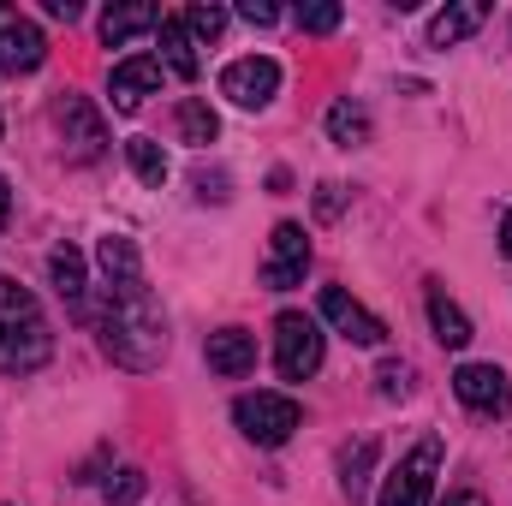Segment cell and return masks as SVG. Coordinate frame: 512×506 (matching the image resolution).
<instances>
[{
    "label": "cell",
    "instance_id": "6da1fadb",
    "mask_svg": "<svg viewBox=\"0 0 512 506\" xmlns=\"http://www.w3.org/2000/svg\"><path fill=\"white\" fill-rule=\"evenodd\" d=\"M102 352L120 364V370H161L167 358V316L155 304V292L143 280H126V286H108V304H102Z\"/></svg>",
    "mask_w": 512,
    "mask_h": 506
},
{
    "label": "cell",
    "instance_id": "7a4b0ae2",
    "mask_svg": "<svg viewBox=\"0 0 512 506\" xmlns=\"http://www.w3.org/2000/svg\"><path fill=\"white\" fill-rule=\"evenodd\" d=\"M54 358V328L30 286L0 280V376H30Z\"/></svg>",
    "mask_w": 512,
    "mask_h": 506
},
{
    "label": "cell",
    "instance_id": "3957f363",
    "mask_svg": "<svg viewBox=\"0 0 512 506\" xmlns=\"http://www.w3.org/2000/svg\"><path fill=\"white\" fill-rule=\"evenodd\" d=\"M328 358V340H322V322L304 316V310H280L274 316V370L286 381H310Z\"/></svg>",
    "mask_w": 512,
    "mask_h": 506
},
{
    "label": "cell",
    "instance_id": "277c9868",
    "mask_svg": "<svg viewBox=\"0 0 512 506\" xmlns=\"http://www.w3.org/2000/svg\"><path fill=\"white\" fill-rule=\"evenodd\" d=\"M233 423H239V435L256 441V447H286L292 429L304 423V411H298L292 393H239Z\"/></svg>",
    "mask_w": 512,
    "mask_h": 506
},
{
    "label": "cell",
    "instance_id": "5b68a950",
    "mask_svg": "<svg viewBox=\"0 0 512 506\" xmlns=\"http://www.w3.org/2000/svg\"><path fill=\"white\" fill-rule=\"evenodd\" d=\"M435 471H441V441H417L382 483V506H435Z\"/></svg>",
    "mask_w": 512,
    "mask_h": 506
},
{
    "label": "cell",
    "instance_id": "8992f818",
    "mask_svg": "<svg viewBox=\"0 0 512 506\" xmlns=\"http://www.w3.org/2000/svg\"><path fill=\"white\" fill-rule=\"evenodd\" d=\"M304 274H310V233H304L298 221H280L274 239H268L262 286H268V292H292V286H304Z\"/></svg>",
    "mask_w": 512,
    "mask_h": 506
},
{
    "label": "cell",
    "instance_id": "52a82bcc",
    "mask_svg": "<svg viewBox=\"0 0 512 506\" xmlns=\"http://www.w3.org/2000/svg\"><path fill=\"white\" fill-rule=\"evenodd\" d=\"M54 126H60V143H66L72 161H96V155L108 149V120L96 114L90 96H66V102L54 108Z\"/></svg>",
    "mask_w": 512,
    "mask_h": 506
},
{
    "label": "cell",
    "instance_id": "ba28073f",
    "mask_svg": "<svg viewBox=\"0 0 512 506\" xmlns=\"http://www.w3.org/2000/svg\"><path fill=\"white\" fill-rule=\"evenodd\" d=\"M48 60V36L36 30V18H24L18 6H0V72L18 78V72H36Z\"/></svg>",
    "mask_w": 512,
    "mask_h": 506
},
{
    "label": "cell",
    "instance_id": "9c48e42d",
    "mask_svg": "<svg viewBox=\"0 0 512 506\" xmlns=\"http://www.w3.org/2000/svg\"><path fill=\"white\" fill-rule=\"evenodd\" d=\"M453 393H459V405L477 411V417H507L512 411V381H507V370H495V364H459Z\"/></svg>",
    "mask_w": 512,
    "mask_h": 506
},
{
    "label": "cell",
    "instance_id": "30bf717a",
    "mask_svg": "<svg viewBox=\"0 0 512 506\" xmlns=\"http://www.w3.org/2000/svg\"><path fill=\"white\" fill-rule=\"evenodd\" d=\"M221 96L239 102V108H268V102L280 96V66H274L268 54H245V60H233V66L221 72Z\"/></svg>",
    "mask_w": 512,
    "mask_h": 506
},
{
    "label": "cell",
    "instance_id": "8fae6325",
    "mask_svg": "<svg viewBox=\"0 0 512 506\" xmlns=\"http://www.w3.org/2000/svg\"><path fill=\"white\" fill-rule=\"evenodd\" d=\"M322 322H334L352 346H382L387 340V322L382 316H370L346 286H322Z\"/></svg>",
    "mask_w": 512,
    "mask_h": 506
},
{
    "label": "cell",
    "instance_id": "7c38bea8",
    "mask_svg": "<svg viewBox=\"0 0 512 506\" xmlns=\"http://www.w3.org/2000/svg\"><path fill=\"white\" fill-rule=\"evenodd\" d=\"M149 90H161V60H155V54H131V60H120V66L108 72V96H114L120 114L143 108Z\"/></svg>",
    "mask_w": 512,
    "mask_h": 506
},
{
    "label": "cell",
    "instance_id": "4fadbf2b",
    "mask_svg": "<svg viewBox=\"0 0 512 506\" xmlns=\"http://www.w3.org/2000/svg\"><path fill=\"white\" fill-rule=\"evenodd\" d=\"M203 358H209L215 376H227V381L251 376L256 370V334H245V328H221V334H209Z\"/></svg>",
    "mask_w": 512,
    "mask_h": 506
},
{
    "label": "cell",
    "instance_id": "5bb4252c",
    "mask_svg": "<svg viewBox=\"0 0 512 506\" xmlns=\"http://www.w3.org/2000/svg\"><path fill=\"white\" fill-rule=\"evenodd\" d=\"M48 280H54V292L66 298V310H72V316H90V286H84V251L60 245V251L48 256Z\"/></svg>",
    "mask_w": 512,
    "mask_h": 506
},
{
    "label": "cell",
    "instance_id": "9a60e30c",
    "mask_svg": "<svg viewBox=\"0 0 512 506\" xmlns=\"http://www.w3.org/2000/svg\"><path fill=\"white\" fill-rule=\"evenodd\" d=\"M161 66L173 78H197V36L185 30V18H161Z\"/></svg>",
    "mask_w": 512,
    "mask_h": 506
},
{
    "label": "cell",
    "instance_id": "2e32d148",
    "mask_svg": "<svg viewBox=\"0 0 512 506\" xmlns=\"http://www.w3.org/2000/svg\"><path fill=\"white\" fill-rule=\"evenodd\" d=\"M429 328H435V340H441L447 352H465V346H471V322H465V310H459L441 286H429Z\"/></svg>",
    "mask_w": 512,
    "mask_h": 506
},
{
    "label": "cell",
    "instance_id": "e0dca14e",
    "mask_svg": "<svg viewBox=\"0 0 512 506\" xmlns=\"http://www.w3.org/2000/svg\"><path fill=\"white\" fill-rule=\"evenodd\" d=\"M483 18H489V6H477V0L447 6V12L429 18V42H435V48H453V42H465L471 30H483Z\"/></svg>",
    "mask_w": 512,
    "mask_h": 506
},
{
    "label": "cell",
    "instance_id": "ac0fdd59",
    "mask_svg": "<svg viewBox=\"0 0 512 506\" xmlns=\"http://www.w3.org/2000/svg\"><path fill=\"white\" fill-rule=\"evenodd\" d=\"M376 459H382V447L364 435V441H352L346 453H340V489H346V501H364L370 495V471H376Z\"/></svg>",
    "mask_w": 512,
    "mask_h": 506
},
{
    "label": "cell",
    "instance_id": "d6986e66",
    "mask_svg": "<svg viewBox=\"0 0 512 506\" xmlns=\"http://www.w3.org/2000/svg\"><path fill=\"white\" fill-rule=\"evenodd\" d=\"M143 30H161V12L155 6H108L102 12V42L108 48H120V42L143 36Z\"/></svg>",
    "mask_w": 512,
    "mask_h": 506
},
{
    "label": "cell",
    "instance_id": "ffe728a7",
    "mask_svg": "<svg viewBox=\"0 0 512 506\" xmlns=\"http://www.w3.org/2000/svg\"><path fill=\"white\" fill-rule=\"evenodd\" d=\"M96 262H102L108 286H126V280H143V256H137V245H131L126 233H108V239L96 245Z\"/></svg>",
    "mask_w": 512,
    "mask_h": 506
},
{
    "label": "cell",
    "instance_id": "44dd1931",
    "mask_svg": "<svg viewBox=\"0 0 512 506\" xmlns=\"http://www.w3.org/2000/svg\"><path fill=\"white\" fill-rule=\"evenodd\" d=\"M328 137H334L340 149H358V143H370V114H364V102L340 96V102L328 108Z\"/></svg>",
    "mask_w": 512,
    "mask_h": 506
},
{
    "label": "cell",
    "instance_id": "7402d4cb",
    "mask_svg": "<svg viewBox=\"0 0 512 506\" xmlns=\"http://www.w3.org/2000/svg\"><path fill=\"white\" fill-rule=\"evenodd\" d=\"M179 137L197 143V149L221 137V120H215V108H209L203 96H185V102H179Z\"/></svg>",
    "mask_w": 512,
    "mask_h": 506
},
{
    "label": "cell",
    "instance_id": "603a6c76",
    "mask_svg": "<svg viewBox=\"0 0 512 506\" xmlns=\"http://www.w3.org/2000/svg\"><path fill=\"white\" fill-rule=\"evenodd\" d=\"M126 161H131V173L143 179V185H167V155H161V143L155 137H126Z\"/></svg>",
    "mask_w": 512,
    "mask_h": 506
},
{
    "label": "cell",
    "instance_id": "cb8c5ba5",
    "mask_svg": "<svg viewBox=\"0 0 512 506\" xmlns=\"http://www.w3.org/2000/svg\"><path fill=\"white\" fill-rule=\"evenodd\" d=\"M179 18H185V30H191L197 42H215V36L227 30V12H221V6H185Z\"/></svg>",
    "mask_w": 512,
    "mask_h": 506
},
{
    "label": "cell",
    "instance_id": "d4e9b609",
    "mask_svg": "<svg viewBox=\"0 0 512 506\" xmlns=\"http://www.w3.org/2000/svg\"><path fill=\"white\" fill-rule=\"evenodd\" d=\"M143 489H149V477H143V471H114V477H108V489H102V495H108V506H131V501H143Z\"/></svg>",
    "mask_w": 512,
    "mask_h": 506
},
{
    "label": "cell",
    "instance_id": "484cf974",
    "mask_svg": "<svg viewBox=\"0 0 512 506\" xmlns=\"http://www.w3.org/2000/svg\"><path fill=\"white\" fill-rule=\"evenodd\" d=\"M376 393H382V399H405V393H411V370L387 358L382 370H376Z\"/></svg>",
    "mask_w": 512,
    "mask_h": 506
},
{
    "label": "cell",
    "instance_id": "4316f807",
    "mask_svg": "<svg viewBox=\"0 0 512 506\" xmlns=\"http://www.w3.org/2000/svg\"><path fill=\"white\" fill-rule=\"evenodd\" d=\"M298 24H304L310 36H328V30L340 24V6H334V0H316V6H304V12H298Z\"/></svg>",
    "mask_w": 512,
    "mask_h": 506
},
{
    "label": "cell",
    "instance_id": "83f0119b",
    "mask_svg": "<svg viewBox=\"0 0 512 506\" xmlns=\"http://www.w3.org/2000/svg\"><path fill=\"white\" fill-rule=\"evenodd\" d=\"M197 197L203 203H227V173H197Z\"/></svg>",
    "mask_w": 512,
    "mask_h": 506
},
{
    "label": "cell",
    "instance_id": "f1b7e54d",
    "mask_svg": "<svg viewBox=\"0 0 512 506\" xmlns=\"http://www.w3.org/2000/svg\"><path fill=\"white\" fill-rule=\"evenodd\" d=\"M239 18H245V24H280V6H268V0H245Z\"/></svg>",
    "mask_w": 512,
    "mask_h": 506
},
{
    "label": "cell",
    "instance_id": "f546056e",
    "mask_svg": "<svg viewBox=\"0 0 512 506\" xmlns=\"http://www.w3.org/2000/svg\"><path fill=\"white\" fill-rule=\"evenodd\" d=\"M316 215H322V221L340 215V185H322V191H316Z\"/></svg>",
    "mask_w": 512,
    "mask_h": 506
},
{
    "label": "cell",
    "instance_id": "4dcf8cb0",
    "mask_svg": "<svg viewBox=\"0 0 512 506\" xmlns=\"http://www.w3.org/2000/svg\"><path fill=\"white\" fill-rule=\"evenodd\" d=\"M42 12H48V18H66V24H72V18H78L84 6H78V0H42Z\"/></svg>",
    "mask_w": 512,
    "mask_h": 506
},
{
    "label": "cell",
    "instance_id": "1f68e13d",
    "mask_svg": "<svg viewBox=\"0 0 512 506\" xmlns=\"http://www.w3.org/2000/svg\"><path fill=\"white\" fill-rule=\"evenodd\" d=\"M441 506H489V501H483L477 489H453V495H447V501H441Z\"/></svg>",
    "mask_w": 512,
    "mask_h": 506
},
{
    "label": "cell",
    "instance_id": "d6a6232c",
    "mask_svg": "<svg viewBox=\"0 0 512 506\" xmlns=\"http://www.w3.org/2000/svg\"><path fill=\"white\" fill-rule=\"evenodd\" d=\"M12 221V191H6V173H0V227Z\"/></svg>",
    "mask_w": 512,
    "mask_h": 506
},
{
    "label": "cell",
    "instance_id": "836d02e7",
    "mask_svg": "<svg viewBox=\"0 0 512 506\" xmlns=\"http://www.w3.org/2000/svg\"><path fill=\"white\" fill-rule=\"evenodd\" d=\"M501 251L512 256V209H507V221H501Z\"/></svg>",
    "mask_w": 512,
    "mask_h": 506
}]
</instances>
